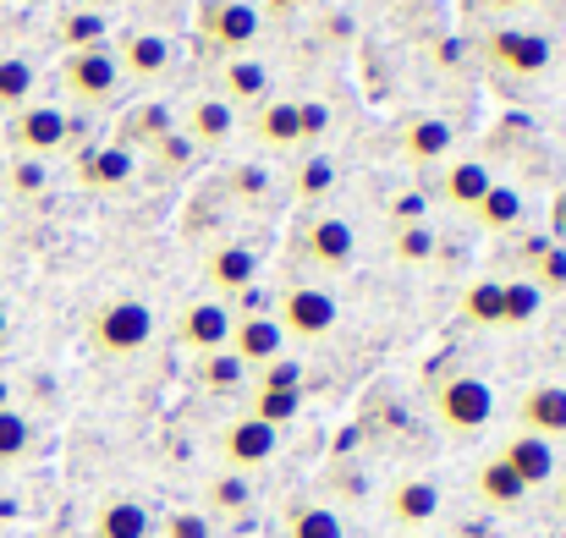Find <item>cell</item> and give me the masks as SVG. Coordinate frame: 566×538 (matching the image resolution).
Instances as JSON below:
<instances>
[{
	"mask_svg": "<svg viewBox=\"0 0 566 538\" xmlns=\"http://www.w3.org/2000/svg\"><path fill=\"white\" fill-rule=\"evenodd\" d=\"M88 336H94V347H99L105 358H133V352H144V347L155 341V314H149V303H138V297H111V303L94 314Z\"/></svg>",
	"mask_w": 566,
	"mask_h": 538,
	"instance_id": "cell-1",
	"label": "cell"
},
{
	"mask_svg": "<svg viewBox=\"0 0 566 538\" xmlns=\"http://www.w3.org/2000/svg\"><path fill=\"white\" fill-rule=\"evenodd\" d=\"M434 418L451 434H479L495 418V390L479 373H451V379L434 384Z\"/></svg>",
	"mask_w": 566,
	"mask_h": 538,
	"instance_id": "cell-2",
	"label": "cell"
},
{
	"mask_svg": "<svg viewBox=\"0 0 566 538\" xmlns=\"http://www.w3.org/2000/svg\"><path fill=\"white\" fill-rule=\"evenodd\" d=\"M270 319H275L281 336H292V341H325V336L336 330L342 308H336V297H331L325 286H286Z\"/></svg>",
	"mask_w": 566,
	"mask_h": 538,
	"instance_id": "cell-3",
	"label": "cell"
},
{
	"mask_svg": "<svg viewBox=\"0 0 566 538\" xmlns=\"http://www.w3.org/2000/svg\"><path fill=\"white\" fill-rule=\"evenodd\" d=\"M484 55L506 77H539V72H551V39L545 33H528V28H495L484 39Z\"/></svg>",
	"mask_w": 566,
	"mask_h": 538,
	"instance_id": "cell-4",
	"label": "cell"
},
{
	"mask_svg": "<svg viewBox=\"0 0 566 538\" xmlns=\"http://www.w3.org/2000/svg\"><path fill=\"white\" fill-rule=\"evenodd\" d=\"M61 83H66V94L72 99H83V105H105L111 94H116V83H122V66H116V50H72L66 61H61Z\"/></svg>",
	"mask_w": 566,
	"mask_h": 538,
	"instance_id": "cell-5",
	"label": "cell"
},
{
	"mask_svg": "<svg viewBox=\"0 0 566 538\" xmlns=\"http://www.w3.org/2000/svg\"><path fill=\"white\" fill-rule=\"evenodd\" d=\"M6 138H11V149H22L28 160H39V155H55L72 138V122L55 105H22V110H11Z\"/></svg>",
	"mask_w": 566,
	"mask_h": 538,
	"instance_id": "cell-6",
	"label": "cell"
},
{
	"mask_svg": "<svg viewBox=\"0 0 566 538\" xmlns=\"http://www.w3.org/2000/svg\"><path fill=\"white\" fill-rule=\"evenodd\" d=\"M198 33L214 50H248L259 39V6H248V0H203L198 6Z\"/></svg>",
	"mask_w": 566,
	"mask_h": 538,
	"instance_id": "cell-7",
	"label": "cell"
},
{
	"mask_svg": "<svg viewBox=\"0 0 566 538\" xmlns=\"http://www.w3.org/2000/svg\"><path fill=\"white\" fill-rule=\"evenodd\" d=\"M275 445H281V429H270V423H259V418H248V412L220 429V456H226L231 473L264 467V462L275 456Z\"/></svg>",
	"mask_w": 566,
	"mask_h": 538,
	"instance_id": "cell-8",
	"label": "cell"
},
{
	"mask_svg": "<svg viewBox=\"0 0 566 538\" xmlns=\"http://www.w3.org/2000/svg\"><path fill=\"white\" fill-rule=\"evenodd\" d=\"M231 325H237V314L220 303V297H198L182 308V319H177V336H182V347L188 352H226V341H231Z\"/></svg>",
	"mask_w": 566,
	"mask_h": 538,
	"instance_id": "cell-9",
	"label": "cell"
},
{
	"mask_svg": "<svg viewBox=\"0 0 566 538\" xmlns=\"http://www.w3.org/2000/svg\"><path fill=\"white\" fill-rule=\"evenodd\" d=\"M517 423L523 434H539V440H566V384L545 379V384H528L523 401H517Z\"/></svg>",
	"mask_w": 566,
	"mask_h": 538,
	"instance_id": "cell-10",
	"label": "cell"
},
{
	"mask_svg": "<svg viewBox=\"0 0 566 538\" xmlns=\"http://www.w3.org/2000/svg\"><path fill=\"white\" fill-rule=\"evenodd\" d=\"M281 347H286V336H281V325L270 319V314H242L237 325H231V341H226V352L242 362V368H264V362L281 358Z\"/></svg>",
	"mask_w": 566,
	"mask_h": 538,
	"instance_id": "cell-11",
	"label": "cell"
},
{
	"mask_svg": "<svg viewBox=\"0 0 566 538\" xmlns=\"http://www.w3.org/2000/svg\"><path fill=\"white\" fill-rule=\"evenodd\" d=\"M303 253H308V264H319V270H347V264L358 259V231H353L347 220H336V214H319V220L303 231Z\"/></svg>",
	"mask_w": 566,
	"mask_h": 538,
	"instance_id": "cell-12",
	"label": "cell"
},
{
	"mask_svg": "<svg viewBox=\"0 0 566 538\" xmlns=\"http://www.w3.org/2000/svg\"><path fill=\"white\" fill-rule=\"evenodd\" d=\"M495 456L523 478V489H545V484H556V445H551V440H539V434H523V429H517Z\"/></svg>",
	"mask_w": 566,
	"mask_h": 538,
	"instance_id": "cell-13",
	"label": "cell"
},
{
	"mask_svg": "<svg viewBox=\"0 0 566 538\" xmlns=\"http://www.w3.org/2000/svg\"><path fill=\"white\" fill-rule=\"evenodd\" d=\"M385 511L396 528H429L440 517V489L429 478H396L385 495Z\"/></svg>",
	"mask_w": 566,
	"mask_h": 538,
	"instance_id": "cell-14",
	"label": "cell"
},
{
	"mask_svg": "<svg viewBox=\"0 0 566 538\" xmlns=\"http://www.w3.org/2000/svg\"><path fill=\"white\" fill-rule=\"evenodd\" d=\"M203 275H209V286H214V292L237 297V292H248V286H253L259 259H253V247H242V242H220V247H209Z\"/></svg>",
	"mask_w": 566,
	"mask_h": 538,
	"instance_id": "cell-15",
	"label": "cell"
},
{
	"mask_svg": "<svg viewBox=\"0 0 566 538\" xmlns=\"http://www.w3.org/2000/svg\"><path fill=\"white\" fill-rule=\"evenodd\" d=\"M116 66H122V77H133V83H155V77L171 66V39H166V33H127Z\"/></svg>",
	"mask_w": 566,
	"mask_h": 538,
	"instance_id": "cell-16",
	"label": "cell"
},
{
	"mask_svg": "<svg viewBox=\"0 0 566 538\" xmlns=\"http://www.w3.org/2000/svg\"><path fill=\"white\" fill-rule=\"evenodd\" d=\"M155 534V517L144 500L133 495H111L99 511H94V538H149Z\"/></svg>",
	"mask_w": 566,
	"mask_h": 538,
	"instance_id": "cell-17",
	"label": "cell"
},
{
	"mask_svg": "<svg viewBox=\"0 0 566 538\" xmlns=\"http://www.w3.org/2000/svg\"><path fill=\"white\" fill-rule=\"evenodd\" d=\"M231 127H237V110H231L220 94H203V99H192L182 133L192 138V149H220V144L231 138Z\"/></svg>",
	"mask_w": 566,
	"mask_h": 538,
	"instance_id": "cell-18",
	"label": "cell"
},
{
	"mask_svg": "<svg viewBox=\"0 0 566 538\" xmlns=\"http://www.w3.org/2000/svg\"><path fill=\"white\" fill-rule=\"evenodd\" d=\"M473 489H479V500L490 506V511H517L523 500H528V489H523V478L501 462V456H490L479 473H473Z\"/></svg>",
	"mask_w": 566,
	"mask_h": 538,
	"instance_id": "cell-19",
	"label": "cell"
},
{
	"mask_svg": "<svg viewBox=\"0 0 566 538\" xmlns=\"http://www.w3.org/2000/svg\"><path fill=\"white\" fill-rule=\"evenodd\" d=\"M231 110L237 105H264L270 99V66L264 61H253V55H237V61H226V94H220Z\"/></svg>",
	"mask_w": 566,
	"mask_h": 538,
	"instance_id": "cell-20",
	"label": "cell"
},
{
	"mask_svg": "<svg viewBox=\"0 0 566 538\" xmlns=\"http://www.w3.org/2000/svg\"><path fill=\"white\" fill-rule=\"evenodd\" d=\"M401 155H407L412 166H434V160H446V155H451V127H446L440 116H418V122H407V133H401Z\"/></svg>",
	"mask_w": 566,
	"mask_h": 538,
	"instance_id": "cell-21",
	"label": "cell"
},
{
	"mask_svg": "<svg viewBox=\"0 0 566 538\" xmlns=\"http://www.w3.org/2000/svg\"><path fill=\"white\" fill-rule=\"evenodd\" d=\"M138 171V155L127 144H111V149H88L83 155V181L88 187H127Z\"/></svg>",
	"mask_w": 566,
	"mask_h": 538,
	"instance_id": "cell-22",
	"label": "cell"
},
{
	"mask_svg": "<svg viewBox=\"0 0 566 538\" xmlns=\"http://www.w3.org/2000/svg\"><path fill=\"white\" fill-rule=\"evenodd\" d=\"M253 133H259V144H270V149H297V144H303V133H297V105H292V99H264L259 116H253Z\"/></svg>",
	"mask_w": 566,
	"mask_h": 538,
	"instance_id": "cell-23",
	"label": "cell"
},
{
	"mask_svg": "<svg viewBox=\"0 0 566 538\" xmlns=\"http://www.w3.org/2000/svg\"><path fill=\"white\" fill-rule=\"evenodd\" d=\"M203 506H209V511H203L209 523H214V517H248V511H253V484H248V473H231V467H226V473L209 484Z\"/></svg>",
	"mask_w": 566,
	"mask_h": 538,
	"instance_id": "cell-24",
	"label": "cell"
},
{
	"mask_svg": "<svg viewBox=\"0 0 566 538\" xmlns=\"http://www.w3.org/2000/svg\"><path fill=\"white\" fill-rule=\"evenodd\" d=\"M490 171L479 166V160H457L446 181H440V192H446V203H457V209H479V198L490 192Z\"/></svg>",
	"mask_w": 566,
	"mask_h": 538,
	"instance_id": "cell-25",
	"label": "cell"
},
{
	"mask_svg": "<svg viewBox=\"0 0 566 538\" xmlns=\"http://www.w3.org/2000/svg\"><path fill=\"white\" fill-rule=\"evenodd\" d=\"M479 225L484 231H512L517 220H523V192L517 187H501V181H490V192L479 198Z\"/></svg>",
	"mask_w": 566,
	"mask_h": 538,
	"instance_id": "cell-26",
	"label": "cell"
},
{
	"mask_svg": "<svg viewBox=\"0 0 566 538\" xmlns=\"http://www.w3.org/2000/svg\"><path fill=\"white\" fill-rule=\"evenodd\" d=\"M539 308H545V292L534 286V281H501V330L512 325H534L539 319Z\"/></svg>",
	"mask_w": 566,
	"mask_h": 538,
	"instance_id": "cell-27",
	"label": "cell"
},
{
	"mask_svg": "<svg viewBox=\"0 0 566 538\" xmlns=\"http://www.w3.org/2000/svg\"><path fill=\"white\" fill-rule=\"evenodd\" d=\"M286 538H347V528H342V517L331 506L303 500V506L286 511Z\"/></svg>",
	"mask_w": 566,
	"mask_h": 538,
	"instance_id": "cell-28",
	"label": "cell"
},
{
	"mask_svg": "<svg viewBox=\"0 0 566 538\" xmlns=\"http://www.w3.org/2000/svg\"><path fill=\"white\" fill-rule=\"evenodd\" d=\"M297 412H303V390H253V407H248V418L270 429H286Z\"/></svg>",
	"mask_w": 566,
	"mask_h": 538,
	"instance_id": "cell-29",
	"label": "cell"
},
{
	"mask_svg": "<svg viewBox=\"0 0 566 538\" xmlns=\"http://www.w3.org/2000/svg\"><path fill=\"white\" fill-rule=\"evenodd\" d=\"M105 28H111V22H105L99 11H66V17H61V44H66V55H72V50H99V44H105Z\"/></svg>",
	"mask_w": 566,
	"mask_h": 538,
	"instance_id": "cell-30",
	"label": "cell"
},
{
	"mask_svg": "<svg viewBox=\"0 0 566 538\" xmlns=\"http://www.w3.org/2000/svg\"><path fill=\"white\" fill-rule=\"evenodd\" d=\"M192 373H198V384H203V390H214V395H226V390H237V384L248 379V368L231 358V352H203Z\"/></svg>",
	"mask_w": 566,
	"mask_h": 538,
	"instance_id": "cell-31",
	"label": "cell"
},
{
	"mask_svg": "<svg viewBox=\"0 0 566 538\" xmlns=\"http://www.w3.org/2000/svg\"><path fill=\"white\" fill-rule=\"evenodd\" d=\"M166 133H177V116H171L166 105H138V110L127 116V138L144 144V149H155Z\"/></svg>",
	"mask_w": 566,
	"mask_h": 538,
	"instance_id": "cell-32",
	"label": "cell"
},
{
	"mask_svg": "<svg viewBox=\"0 0 566 538\" xmlns=\"http://www.w3.org/2000/svg\"><path fill=\"white\" fill-rule=\"evenodd\" d=\"M462 319H468V325H484V330H501V281H479V286H468V297H462Z\"/></svg>",
	"mask_w": 566,
	"mask_h": 538,
	"instance_id": "cell-33",
	"label": "cell"
},
{
	"mask_svg": "<svg viewBox=\"0 0 566 538\" xmlns=\"http://www.w3.org/2000/svg\"><path fill=\"white\" fill-rule=\"evenodd\" d=\"M33 94V66L22 55H0V110H22Z\"/></svg>",
	"mask_w": 566,
	"mask_h": 538,
	"instance_id": "cell-34",
	"label": "cell"
},
{
	"mask_svg": "<svg viewBox=\"0 0 566 538\" xmlns=\"http://www.w3.org/2000/svg\"><path fill=\"white\" fill-rule=\"evenodd\" d=\"M28 451H33V423L17 407H0V467L22 462Z\"/></svg>",
	"mask_w": 566,
	"mask_h": 538,
	"instance_id": "cell-35",
	"label": "cell"
},
{
	"mask_svg": "<svg viewBox=\"0 0 566 538\" xmlns=\"http://www.w3.org/2000/svg\"><path fill=\"white\" fill-rule=\"evenodd\" d=\"M390 253H396L401 264H429V259H434V231H429V220L396 225V242H390Z\"/></svg>",
	"mask_w": 566,
	"mask_h": 538,
	"instance_id": "cell-36",
	"label": "cell"
},
{
	"mask_svg": "<svg viewBox=\"0 0 566 538\" xmlns=\"http://www.w3.org/2000/svg\"><path fill=\"white\" fill-rule=\"evenodd\" d=\"M534 286L539 292H566V247H534Z\"/></svg>",
	"mask_w": 566,
	"mask_h": 538,
	"instance_id": "cell-37",
	"label": "cell"
},
{
	"mask_svg": "<svg viewBox=\"0 0 566 538\" xmlns=\"http://www.w3.org/2000/svg\"><path fill=\"white\" fill-rule=\"evenodd\" d=\"M253 390H303V362L281 352L275 362L259 368V384H253Z\"/></svg>",
	"mask_w": 566,
	"mask_h": 538,
	"instance_id": "cell-38",
	"label": "cell"
},
{
	"mask_svg": "<svg viewBox=\"0 0 566 538\" xmlns=\"http://www.w3.org/2000/svg\"><path fill=\"white\" fill-rule=\"evenodd\" d=\"M331 187H336V166H331L325 155H314V160L303 166V177H297V198H303V203H314V198H325Z\"/></svg>",
	"mask_w": 566,
	"mask_h": 538,
	"instance_id": "cell-39",
	"label": "cell"
},
{
	"mask_svg": "<svg viewBox=\"0 0 566 538\" xmlns=\"http://www.w3.org/2000/svg\"><path fill=\"white\" fill-rule=\"evenodd\" d=\"M155 155H160V171H171V177H177V171H188L192 166V155H198V149H192L188 133H166V138L155 144Z\"/></svg>",
	"mask_w": 566,
	"mask_h": 538,
	"instance_id": "cell-40",
	"label": "cell"
},
{
	"mask_svg": "<svg viewBox=\"0 0 566 538\" xmlns=\"http://www.w3.org/2000/svg\"><path fill=\"white\" fill-rule=\"evenodd\" d=\"M160 538H214V523L203 511H171L160 523Z\"/></svg>",
	"mask_w": 566,
	"mask_h": 538,
	"instance_id": "cell-41",
	"label": "cell"
},
{
	"mask_svg": "<svg viewBox=\"0 0 566 538\" xmlns=\"http://www.w3.org/2000/svg\"><path fill=\"white\" fill-rule=\"evenodd\" d=\"M226 187H231L237 198H264V192H270V171H264V166H231Z\"/></svg>",
	"mask_w": 566,
	"mask_h": 538,
	"instance_id": "cell-42",
	"label": "cell"
},
{
	"mask_svg": "<svg viewBox=\"0 0 566 538\" xmlns=\"http://www.w3.org/2000/svg\"><path fill=\"white\" fill-rule=\"evenodd\" d=\"M325 127H331V110L325 105H297V133H303V144H319L325 138Z\"/></svg>",
	"mask_w": 566,
	"mask_h": 538,
	"instance_id": "cell-43",
	"label": "cell"
},
{
	"mask_svg": "<svg viewBox=\"0 0 566 538\" xmlns=\"http://www.w3.org/2000/svg\"><path fill=\"white\" fill-rule=\"evenodd\" d=\"M6 181H11V192H39V187H44V166L22 155V160L11 166V177H6Z\"/></svg>",
	"mask_w": 566,
	"mask_h": 538,
	"instance_id": "cell-44",
	"label": "cell"
},
{
	"mask_svg": "<svg viewBox=\"0 0 566 538\" xmlns=\"http://www.w3.org/2000/svg\"><path fill=\"white\" fill-rule=\"evenodd\" d=\"M412 220H423V198H418V192H401V203H396V225H412Z\"/></svg>",
	"mask_w": 566,
	"mask_h": 538,
	"instance_id": "cell-45",
	"label": "cell"
},
{
	"mask_svg": "<svg viewBox=\"0 0 566 538\" xmlns=\"http://www.w3.org/2000/svg\"><path fill=\"white\" fill-rule=\"evenodd\" d=\"M551 225H556V231H562V236H566V192H562V198H556V209H551Z\"/></svg>",
	"mask_w": 566,
	"mask_h": 538,
	"instance_id": "cell-46",
	"label": "cell"
},
{
	"mask_svg": "<svg viewBox=\"0 0 566 538\" xmlns=\"http://www.w3.org/2000/svg\"><path fill=\"white\" fill-rule=\"evenodd\" d=\"M462 538H495L490 528H462Z\"/></svg>",
	"mask_w": 566,
	"mask_h": 538,
	"instance_id": "cell-47",
	"label": "cell"
},
{
	"mask_svg": "<svg viewBox=\"0 0 566 538\" xmlns=\"http://www.w3.org/2000/svg\"><path fill=\"white\" fill-rule=\"evenodd\" d=\"M6 330H11V319H6V308H0V347H6Z\"/></svg>",
	"mask_w": 566,
	"mask_h": 538,
	"instance_id": "cell-48",
	"label": "cell"
},
{
	"mask_svg": "<svg viewBox=\"0 0 566 538\" xmlns=\"http://www.w3.org/2000/svg\"><path fill=\"white\" fill-rule=\"evenodd\" d=\"M270 6H275V11H286V6H297V0H270Z\"/></svg>",
	"mask_w": 566,
	"mask_h": 538,
	"instance_id": "cell-49",
	"label": "cell"
},
{
	"mask_svg": "<svg viewBox=\"0 0 566 538\" xmlns=\"http://www.w3.org/2000/svg\"><path fill=\"white\" fill-rule=\"evenodd\" d=\"M495 6H528V0H495Z\"/></svg>",
	"mask_w": 566,
	"mask_h": 538,
	"instance_id": "cell-50",
	"label": "cell"
},
{
	"mask_svg": "<svg viewBox=\"0 0 566 538\" xmlns=\"http://www.w3.org/2000/svg\"><path fill=\"white\" fill-rule=\"evenodd\" d=\"M562 511H566V478H562Z\"/></svg>",
	"mask_w": 566,
	"mask_h": 538,
	"instance_id": "cell-51",
	"label": "cell"
},
{
	"mask_svg": "<svg viewBox=\"0 0 566 538\" xmlns=\"http://www.w3.org/2000/svg\"><path fill=\"white\" fill-rule=\"evenodd\" d=\"M0 407H6V384H0Z\"/></svg>",
	"mask_w": 566,
	"mask_h": 538,
	"instance_id": "cell-52",
	"label": "cell"
},
{
	"mask_svg": "<svg viewBox=\"0 0 566 538\" xmlns=\"http://www.w3.org/2000/svg\"><path fill=\"white\" fill-rule=\"evenodd\" d=\"M401 538H423V534H401Z\"/></svg>",
	"mask_w": 566,
	"mask_h": 538,
	"instance_id": "cell-53",
	"label": "cell"
}]
</instances>
